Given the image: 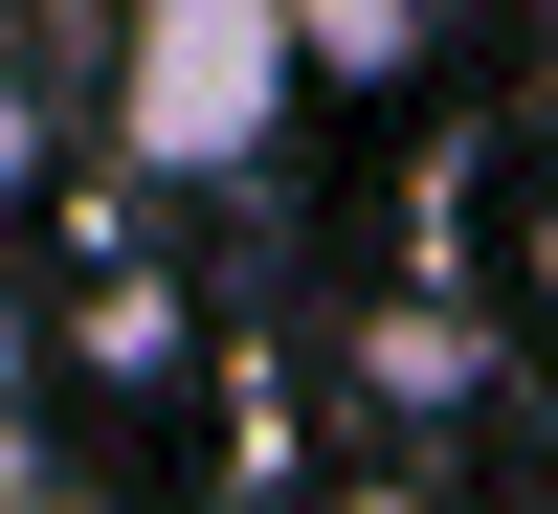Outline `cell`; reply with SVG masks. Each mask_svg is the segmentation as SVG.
Segmentation results:
<instances>
[{"label":"cell","mask_w":558,"mask_h":514,"mask_svg":"<svg viewBox=\"0 0 558 514\" xmlns=\"http://www.w3.org/2000/svg\"><path fill=\"white\" fill-rule=\"evenodd\" d=\"M313 112L291 0H112V157L134 179H268Z\"/></svg>","instance_id":"1"},{"label":"cell","mask_w":558,"mask_h":514,"mask_svg":"<svg viewBox=\"0 0 558 514\" xmlns=\"http://www.w3.org/2000/svg\"><path fill=\"white\" fill-rule=\"evenodd\" d=\"M402 45H425V0H291V68L336 89V68H402Z\"/></svg>","instance_id":"2"},{"label":"cell","mask_w":558,"mask_h":514,"mask_svg":"<svg viewBox=\"0 0 558 514\" xmlns=\"http://www.w3.org/2000/svg\"><path fill=\"white\" fill-rule=\"evenodd\" d=\"M45 157V89H23V45H0V179H23Z\"/></svg>","instance_id":"3"},{"label":"cell","mask_w":558,"mask_h":514,"mask_svg":"<svg viewBox=\"0 0 558 514\" xmlns=\"http://www.w3.org/2000/svg\"><path fill=\"white\" fill-rule=\"evenodd\" d=\"M0 514H112V492H68V470H0Z\"/></svg>","instance_id":"4"},{"label":"cell","mask_w":558,"mask_h":514,"mask_svg":"<svg viewBox=\"0 0 558 514\" xmlns=\"http://www.w3.org/2000/svg\"><path fill=\"white\" fill-rule=\"evenodd\" d=\"M336 514H447V492H425V470H357V492H336Z\"/></svg>","instance_id":"5"},{"label":"cell","mask_w":558,"mask_h":514,"mask_svg":"<svg viewBox=\"0 0 558 514\" xmlns=\"http://www.w3.org/2000/svg\"><path fill=\"white\" fill-rule=\"evenodd\" d=\"M0 403H23V291H0Z\"/></svg>","instance_id":"6"}]
</instances>
